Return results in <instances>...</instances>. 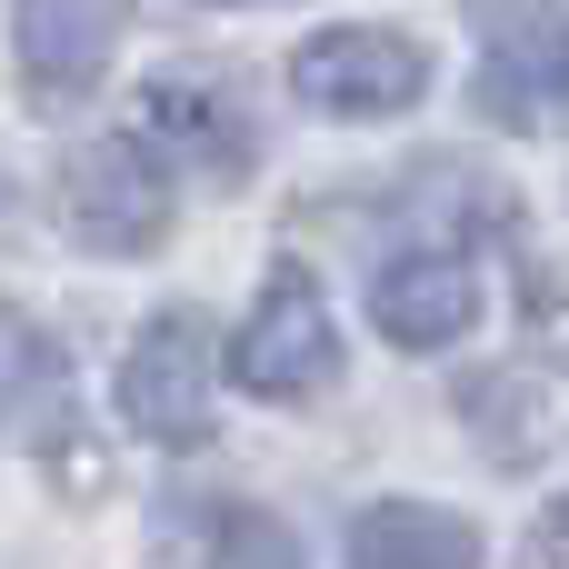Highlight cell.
<instances>
[{"label":"cell","mask_w":569,"mask_h":569,"mask_svg":"<svg viewBox=\"0 0 569 569\" xmlns=\"http://www.w3.org/2000/svg\"><path fill=\"white\" fill-rule=\"evenodd\" d=\"M340 370V330H330V300L310 280H270L260 310L240 320L230 340V380L260 390V400H310L320 380Z\"/></svg>","instance_id":"obj_4"},{"label":"cell","mask_w":569,"mask_h":569,"mask_svg":"<svg viewBox=\"0 0 569 569\" xmlns=\"http://www.w3.org/2000/svg\"><path fill=\"white\" fill-rule=\"evenodd\" d=\"M290 90H300L310 110L370 120V110H410V100L430 90V60H420V40H410V30H360V20H350V30L300 40Z\"/></svg>","instance_id":"obj_1"},{"label":"cell","mask_w":569,"mask_h":569,"mask_svg":"<svg viewBox=\"0 0 569 569\" xmlns=\"http://www.w3.org/2000/svg\"><path fill=\"white\" fill-rule=\"evenodd\" d=\"M60 220H70V240L130 260V250H150L170 230V190H160V170H150L140 140H90L60 170Z\"/></svg>","instance_id":"obj_2"},{"label":"cell","mask_w":569,"mask_h":569,"mask_svg":"<svg viewBox=\"0 0 569 569\" xmlns=\"http://www.w3.org/2000/svg\"><path fill=\"white\" fill-rule=\"evenodd\" d=\"M220 569H310V560H300V540H290L280 520L240 510V520H230V540H220Z\"/></svg>","instance_id":"obj_10"},{"label":"cell","mask_w":569,"mask_h":569,"mask_svg":"<svg viewBox=\"0 0 569 569\" xmlns=\"http://www.w3.org/2000/svg\"><path fill=\"white\" fill-rule=\"evenodd\" d=\"M370 320H380V340H400V350H450V340L480 320V280H470L460 250H410V260H390V270L370 280Z\"/></svg>","instance_id":"obj_5"},{"label":"cell","mask_w":569,"mask_h":569,"mask_svg":"<svg viewBox=\"0 0 569 569\" xmlns=\"http://www.w3.org/2000/svg\"><path fill=\"white\" fill-rule=\"evenodd\" d=\"M130 0H20V60L40 90H90L100 60L120 50Z\"/></svg>","instance_id":"obj_7"},{"label":"cell","mask_w":569,"mask_h":569,"mask_svg":"<svg viewBox=\"0 0 569 569\" xmlns=\"http://www.w3.org/2000/svg\"><path fill=\"white\" fill-rule=\"evenodd\" d=\"M520 569H569V500L530 530V550H520Z\"/></svg>","instance_id":"obj_12"},{"label":"cell","mask_w":569,"mask_h":569,"mask_svg":"<svg viewBox=\"0 0 569 569\" xmlns=\"http://www.w3.org/2000/svg\"><path fill=\"white\" fill-rule=\"evenodd\" d=\"M210 390H220V350H210V330L190 310L150 320L130 340V360H120V410H130L140 440H200L210 430Z\"/></svg>","instance_id":"obj_3"},{"label":"cell","mask_w":569,"mask_h":569,"mask_svg":"<svg viewBox=\"0 0 569 569\" xmlns=\"http://www.w3.org/2000/svg\"><path fill=\"white\" fill-rule=\"evenodd\" d=\"M490 90L520 110L540 90H569V10L560 0H490Z\"/></svg>","instance_id":"obj_9"},{"label":"cell","mask_w":569,"mask_h":569,"mask_svg":"<svg viewBox=\"0 0 569 569\" xmlns=\"http://www.w3.org/2000/svg\"><path fill=\"white\" fill-rule=\"evenodd\" d=\"M40 370H50V340H40L30 320H10V310H0V400H10V390H30Z\"/></svg>","instance_id":"obj_11"},{"label":"cell","mask_w":569,"mask_h":569,"mask_svg":"<svg viewBox=\"0 0 569 569\" xmlns=\"http://www.w3.org/2000/svg\"><path fill=\"white\" fill-rule=\"evenodd\" d=\"M130 140L140 150H170V160H190V170H250V140H240V110L220 100V90H200V80H150L140 90V110H130Z\"/></svg>","instance_id":"obj_6"},{"label":"cell","mask_w":569,"mask_h":569,"mask_svg":"<svg viewBox=\"0 0 569 569\" xmlns=\"http://www.w3.org/2000/svg\"><path fill=\"white\" fill-rule=\"evenodd\" d=\"M350 569H480V530L430 500H380L350 520Z\"/></svg>","instance_id":"obj_8"},{"label":"cell","mask_w":569,"mask_h":569,"mask_svg":"<svg viewBox=\"0 0 569 569\" xmlns=\"http://www.w3.org/2000/svg\"><path fill=\"white\" fill-rule=\"evenodd\" d=\"M230 10H240V0H230Z\"/></svg>","instance_id":"obj_13"}]
</instances>
